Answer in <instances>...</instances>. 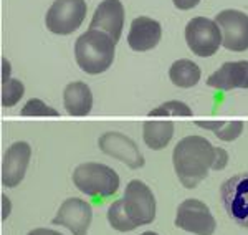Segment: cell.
<instances>
[{"label": "cell", "mask_w": 248, "mask_h": 235, "mask_svg": "<svg viewBox=\"0 0 248 235\" xmlns=\"http://www.w3.org/2000/svg\"><path fill=\"white\" fill-rule=\"evenodd\" d=\"M169 78L179 88H192L201 81V68L192 60H177L170 65Z\"/></svg>", "instance_id": "ac0fdd59"}, {"label": "cell", "mask_w": 248, "mask_h": 235, "mask_svg": "<svg viewBox=\"0 0 248 235\" xmlns=\"http://www.w3.org/2000/svg\"><path fill=\"white\" fill-rule=\"evenodd\" d=\"M63 103L68 114L71 116H86L93 108V94L86 83L73 81L63 91Z\"/></svg>", "instance_id": "2e32d148"}, {"label": "cell", "mask_w": 248, "mask_h": 235, "mask_svg": "<svg viewBox=\"0 0 248 235\" xmlns=\"http://www.w3.org/2000/svg\"><path fill=\"white\" fill-rule=\"evenodd\" d=\"M9 62H7L5 58H3V78H2V81H5V79H9Z\"/></svg>", "instance_id": "484cf974"}, {"label": "cell", "mask_w": 248, "mask_h": 235, "mask_svg": "<svg viewBox=\"0 0 248 235\" xmlns=\"http://www.w3.org/2000/svg\"><path fill=\"white\" fill-rule=\"evenodd\" d=\"M172 2H174V5L177 7V9L190 10V9H194L195 5H199L201 0H172Z\"/></svg>", "instance_id": "603a6c76"}, {"label": "cell", "mask_w": 248, "mask_h": 235, "mask_svg": "<svg viewBox=\"0 0 248 235\" xmlns=\"http://www.w3.org/2000/svg\"><path fill=\"white\" fill-rule=\"evenodd\" d=\"M162 37L161 23L149 17H138L131 23L127 43L134 51H149L157 47Z\"/></svg>", "instance_id": "5bb4252c"}, {"label": "cell", "mask_w": 248, "mask_h": 235, "mask_svg": "<svg viewBox=\"0 0 248 235\" xmlns=\"http://www.w3.org/2000/svg\"><path fill=\"white\" fill-rule=\"evenodd\" d=\"M98 146L106 156L118 159L131 169H139L144 166V157L138 144L126 134L118 131H108L99 136Z\"/></svg>", "instance_id": "30bf717a"}, {"label": "cell", "mask_w": 248, "mask_h": 235, "mask_svg": "<svg viewBox=\"0 0 248 235\" xmlns=\"http://www.w3.org/2000/svg\"><path fill=\"white\" fill-rule=\"evenodd\" d=\"M149 114L151 116H169V114H174V116H192V110L182 101H166L159 108L151 111Z\"/></svg>", "instance_id": "44dd1931"}, {"label": "cell", "mask_w": 248, "mask_h": 235, "mask_svg": "<svg viewBox=\"0 0 248 235\" xmlns=\"http://www.w3.org/2000/svg\"><path fill=\"white\" fill-rule=\"evenodd\" d=\"M141 235H159V234H155V232H144Z\"/></svg>", "instance_id": "4316f807"}, {"label": "cell", "mask_w": 248, "mask_h": 235, "mask_svg": "<svg viewBox=\"0 0 248 235\" xmlns=\"http://www.w3.org/2000/svg\"><path fill=\"white\" fill-rule=\"evenodd\" d=\"M220 199L227 216L248 229V172H240L220 186Z\"/></svg>", "instance_id": "5b68a950"}, {"label": "cell", "mask_w": 248, "mask_h": 235, "mask_svg": "<svg viewBox=\"0 0 248 235\" xmlns=\"http://www.w3.org/2000/svg\"><path fill=\"white\" fill-rule=\"evenodd\" d=\"M124 25V7L119 0H103L91 18L90 29L106 31L114 42L121 38Z\"/></svg>", "instance_id": "4fadbf2b"}, {"label": "cell", "mask_w": 248, "mask_h": 235, "mask_svg": "<svg viewBox=\"0 0 248 235\" xmlns=\"http://www.w3.org/2000/svg\"><path fill=\"white\" fill-rule=\"evenodd\" d=\"M207 85L223 91L248 88V62L242 60V62L223 63L215 73L210 75Z\"/></svg>", "instance_id": "9a60e30c"}, {"label": "cell", "mask_w": 248, "mask_h": 235, "mask_svg": "<svg viewBox=\"0 0 248 235\" xmlns=\"http://www.w3.org/2000/svg\"><path fill=\"white\" fill-rule=\"evenodd\" d=\"M155 197L142 181H131L124 197L114 201L108 210V220L118 232H131L141 225L153 224L155 219Z\"/></svg>", "instance_id": "7a4b0ae2"}, {"label": "cell", "mask_w": 248, "mask_h": 235, "mask_svg": "<svg viewBox=\"0 0 248 235\" xmlns=\"http://www.w3.org/2000/svg\"><path fill=\"white\" fill-rule=\"evenodd\" d=\"M116 42L106 31L88 29L75 42V60L90 75L105 73L114 60Z\"/></svg>", "instance_id": "3957f363"}, {"label": "cell", "mask_w": 248, "mask_h": 235, "mask_svg": "<svg viewBox=\"0 0 248 235\" xmlns=\"http://www.w3.org/2000/svg\"><path fill=\"white\" fill-rule=\"evenodd\" d=\"M31 156L30 144L25 141L14 142L3 154L2 161V184L5 187H17L25 177Z\"/></svg>", "instance_id": "7c38bea8"}, {"label": "cell", "mask_w": 248, "mask_h": 235, "mask_svg": "<svg viewBox=\"0 0 248 235\" xmlns=\"http://www.w3.org/2000/svg\"><path fill=\"white\" fill-rule=\"evenodd\" d=\"M222 30V43L230 51L248 50V15L240 10H223L215 17Z\"/></svg>", "instance_id": "9c48e42d"}, {"label": "cell", "mask_w": 248, "mask_h": 235, "mask_svg": "<svg viewBox=\"0 0 248 235\" xmlns=\"http://www.w3.org/2000/svg\"><path fill=\"white\" fill-rule=\"evenodd\" d=\"M22 114L23 116H58V111L45 105L42 99L31 98L22 108Z\"/></svg>", "instance_id": "7402d4cb"}, {"label": "cell", "mask_w": 248, "mask_h": 235, "mask_svg": "<svg viewBox=\"0 0 248 235\" xmlns=\"http://www.w3.org/2000/svg\"><path fill=\"white\" fill-rule=\"evenodd\" d=\"M91 219H93L91 205L83 199L71 197L62 204L51 224L66 227L75 235H86L91 225Z\"/></svg>", "instance_id": "8fae6325"}, {"label": "cell", "mask_w": 248, "mask_h": 235, "mask_svg": "<svg viewBox=\"0 0 248 235\" xmlns=\"http://www.w3.org/2000/svg\"><path fill=\"white\" fill-rule=\"evenodd\" d=\"M23 93H25V86L18 79L9 78L5 81H2V105L5 108L17 105L20 99H22Z\"/></svg>", "instance_id": "ffe728a7"}, {"label": "cell", "mask_w": 248, "mask_h": 235, "mask_svg": "<svg viewBox=\"0 0 248 235\" xmlns=\"http://www.w3.org/2000/svg\"><path fill=\"white\" fill-rule=\"evenodd\" d=\"M175 227L195 235H212L215 232V219L209 207L197 199H187L177 207Z\"/></svg>", "instance_id": "ba28073f"}, {"label": "cell", "mask_w": 248, "mask_h": 235, "mask_svg": "<svg viewBox=\"0 0 248 235\" xmlns=\"http://www.w3.org/2000/svg\"><path fill=\"white\" fill-rule=\"evenodd\" d=\"M174 169L186 189H195L210 171H220L229 162V153L223 147L212 146L202 136H187L177 142L172 154Z\"/></svg>", "instance_id": "6da1fadb"}, {"label": "cell", "mask_w": 248, "mask_h": 235, "mask_svg": "<svg viewBox=\"0 0 248 235\" xmlns=\"http://www.w3.org/2000/svg\"><path fill=\"white\" fill-rule=\"evenodd\" d=\"M29 235H63V234L55 232V230L50 229H33L31 232H29Z\"/></svg>", "instance_id": "cb8c5ba5"}, {"label": "cell", "mask_w": 248, "mask_h": 235, "mask_svg": "<svg viewBox=\"0 0 248 235\" xmlns=\"http://www.w3.org/2000/svg\"><path fill=\"white\" fill-rule=\"evenodd\" d=\"M86 17L85 0H55L46 12V29L57 35H70Z\"/></svg>", "instance_id": "8992f818"}, {"label": "cell", "mask_w": 248, "mask_h": 235, "mask_svg": "<svg viewBox=\"0 0 248 235\" xmlns=\"http://www.w3.org/2000/svg\"><path fill=\"white\" fill-rule=\"evenodd\" d=\"M73 184L86 196L108 199L118 192L119 176L109 166L99 162H85L73 171Z\"/></svg>", "instance_id": "277c9868"}, {"label": "cell", "mask_w": 248, "mask_h": 235, "mask_svg": "<svg viewBox=\"0 0 248 235\" xmlns=\"http://www.w3.org/2000/svg\"><path fill=\"white\" fill-rule=\"evenodd\" d=\"M197 126L205 127V129L214 131V134L222 141H235L243 131V123L242 121H229V123H223V121H199Z\"/></svg>", "instance_id": "d6986e66"}, {"label": "cell", "mask_w": 248, "mask_h": 235, "mask_svg": "<svg viewBox=\"0 0 248 235\" xmlns=\"http://www.w3.org/2000/svg\"><path fill=\"white\" fill-rule=\"evenodd\" d=\"M186 42L197 57H212L222 45V30L214 20L195 17L186 27Z\"/></svg>", "instance_id": "52a82bcc"}, {"label": "cell", "mask_w": 248, "mask_h": 235, "mask_svg": "<svg viewBox=\"0 0 248 235\" xmlns=\"http://www.w3.org/2000/svg\"><path fill=\"white\" fill-rule=\"evenodd\" d=\"M2 197H3V219H7V216H9V212H10V204H9L7 196H2Z\"/></svg>", "instance_id": "d4e9b609"}, {"label": "cell", "mask_w": 248, "mask_h": 235, "mask_svg": "<svg viewBox=\"0 0 248 235\" xmlns=\"http://www.w3.org/2000/svg\"><path fill=\"white\" fill-rule=\"evenodd\" d=\"M174 136V125L170 121H147L142 126V139L149 149L159 151L167 147Z\"/></svg>", "instance_id": "e0dca14e"}]
</instances>
